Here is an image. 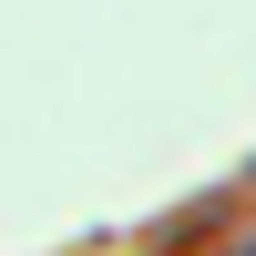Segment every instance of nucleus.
<instances>
[{
	"label": "nucleus",
	"mask_w": 256,
	"mask_h": 256,
	"mask_svg": "<svg viewBox=\"0 0 256 256\" xmlns=\"http://www.w3.org/2000/svg\"><path fill=\"white\" fill-rule=\"evenodd\" d=\"M246 174H256V164H246Z\"/></svg>",
	"instance_id": "obj_2"
},
{
	"label": "nucleus",
	"mask_w": 256,
	"mask_h": 256,
	"mask_svg": "<svg viewBox=\"0 0 256 256\" xmlns=\"http://www.w3.org/2000/svg\"><path fill=\"white\" fill-rule=\"evenodd\" d=\"M226 256H256V236H236V246H226Z\"/></svg>",
	"instance_id": "obj_1"
}]
</instances>
